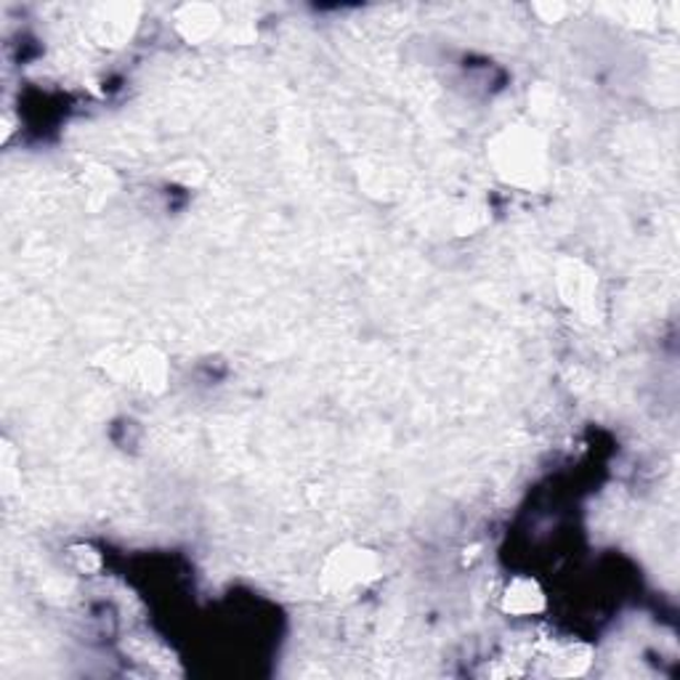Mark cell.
Segmentation results:
<instances>
[{"label":"cell","mask_w":680,"mask_h":680,"mask_svg":"<svg viewBox=\"0 0 680 680\" xmlns=\"http://www.w3.org/2000/svg\"><path fill=\"white\" fill-rule=\"evenodd\" d=\"M558 285H561V295L569 306L577 311H588L593 306L595 295V277L580 263H567L558 272Z\"/></svg>","instance_id":"3"},{"label":"cell","mask_w":680,"mask_h":680,"mask_svg":"<svg viewBox=\"0 0 680 680\" xmlns=\"http://www.w3.org/2000/svg\"><path fill=\"white\" fill-rule=\"evenodd\" d=\"M503 608L508 614H516V617H531V614H540L545 608V595L535 580H516L505 590Z\"/></svg>","instance_id":"4"},{"label":"cell","mask_w":680,"mask_h":680,"mask_svg":"<svg viewBox=\"0 0 680 680\" xmlns=\"http://www.w3.org/2000/svg\"><path fill=\"white\" fill-rule=\"evenodd\" d=\"M377 563L368 550H336L325 567V582L332 590H351L372 580Z\"/></svg>","instance_id":"2"},{"label":"cell","mask_w":680,"mask_h":680,"mask_svg":"<svg viewBox=\"0 0 680 680\" xmlns=\"http://www.w3.org/2000/svg\"><path fill=\"white\" fill-rule=\"evenodd\" d=\"M492 157H495L500 176L511 184L535 186L545 173L542 144L529 131H505L495 141Z\"/></svg>","instance_id":"1"}]
</instances>
